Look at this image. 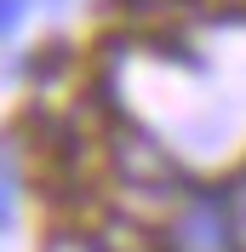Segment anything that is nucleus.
Segmentation results:
<instances>
[{"instance_id": "f257e3e1", "label": "nucleus", "mask_w": 246, "mask_h": 252, "mask_svg": "<svg viewBox=\"0 0 246 252\" xmlns=\"http://www.w3.org/2000/svg\"><path fill=\"white\" fill-rule=\"evenodd\" d=\"M109 172L126 189H138V195H178L184 189V166L143 126H115L109 132Z\"/></svg>"}, {"instance_id": "f03ea898", "label": "nucleus", "mask_w": 246, "mask_h": 252, "mask_svg": "<svg viewBox=\"0 0 246 252\" xmlns=\"http://www.w3.org/2000/svg\"><path fill=\"white\" fill-rule=\"evenodd\" d=\"M178 235H184L189 252H217V247H229V235H223V212H217V206H206V201H200L184 223H178Z\"/></svg>"}, {"instance_id": "7ed1b4c3", "label": "nucleus", "mask_w": 246, "mask_h": 252, "mask_svg": "<svg viewBox=\"0 0 246 252\" xmlns=\"http://www.w3.org/2000/svg\"><path fill=\"white\" fill-rule=\"evenodd\" d=\"M217 212H223V235H229V247L246 252V166L229 178V189H223Z\"/></svg>"}, {"instance_id": "20e7f679", "label": "nucleus", "mask_w": 246, "mask_h": 252, "mask_svg": "<svg viewBox=\"0 0 246 252\" xmlns=\"http://www.w3.org/2000/svg\"><path fill=\"white\" fill-rule=\"evenodd\" d=\"M103 252H160V241H154L149 229H138V223L115 218V223L103 229Z\"/></svg>"}, {"instance_id": "39448f33", "label": "nucleus", "mask_w": 246, "mask_h": 252, "mask_svg": "<svg viewBox=\"0 0 246 252\" xmlns=\"http://www.w3.org/2000/svg\"><path fill=\"white\" fill-rule=\"evenodd\" d=\"M40 252H103V241L86 235V229H52Z\"/></svg>"}, {"instance_id": "423d86ee", "label": "nucleus", "mask_w": 246, "mask_h": 252, "mask_svg": "<svg viewBox=\"0 0 246 252\" xmlns=\"http://www.w3.org/2000/svg\"><path fill=\"white\" fill-rule=\"evenodd\" d=\"M206 0H126V12L132 17H178V12H195Z\"/></svg>"}, {"instance_id": "0eeeda50", "label": "nucleus", "mask_w": 246, "mask_h": 252, "mask_svg": "<svg viewBox=\"0 0 246 252\" xmlns=\"http://www.w3.org/2000/svg\"><path fill=\"white\" fill-rule=\"evenodd\" d=\"M17 17H23V0H0V34L17 29Z\"/></svg>"}, {"instance_id": "6e6552de", "label": "nucleus", "mask_w": 246, "mask_h": 252, "mask_svg": "<svg viewBox=\"0 0 246 252\" xmlns=\"http://www.w3.org/2000/svg\"><path fill=\"white\" fill-rule=\"evenodd\" d=\"M6 212H12V189H6V178H0V223H6Z\"/></svg>"}]
</instances>
